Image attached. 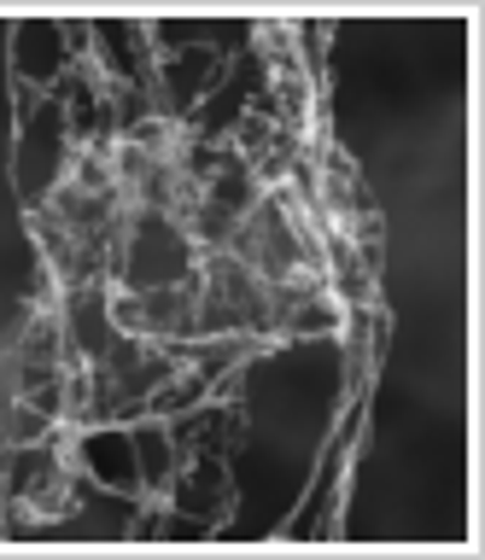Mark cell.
Wrapping results in <instances>:
<instances>
[{"instance_id":"1","label":"cell","mask_w":485,"mask_h":560,"mask_svg":"<svg viewBox=\"0 0 485 560\" xmlns=\"http://www.w3.org/2000/svg\"><path fill=\"white\" fill-rule=\"evenodd\" d=\"M194 275V245L164 210H147L129 234V262H124V287L152 292V287H182Z\"/></svg>"},{"instance_id":"2","label":"cell","mask_w":485,"mask_h":560,"mask_svg":"<svg viewBox=\"0 0 485 560\" xmlns=\"http://www.w3.org/2000/svg\"><path fill=\"white\" fill-rule=\"evenodd\" d=\"M82 467H89V479L100 490H112V497H135L141 490V467H135V432H112V427H100V432H82Z\"/></svg>"},{"instance_id":"3","label":"cell","mask_w":485,"mask_h":560,"mask_svg":"<svg viewBox=\"0 0 485 560\" xmlns=\"http://www.w3.org/2000/svg\"><path fill=\"white\" fill-rule=\"evenodd\" d=\"M71 345L89 362H106L112 350L124 345V327H117V315H112V298L100 287H77L71 292Z\"/></svg>"},{"instance_id":"4","label":"cell","mask_w":485,"mask_h":560,"mask_svg":"<svg viewBox=\"0 0 485 560\" xmlns=\"http://www.w3.org/2000/svg\"><path fill=\"white\" fill-rule=\"evenodd\" d=\"M135 467H141V490H170L176 479V444H170L164 427H141L135 432Z\"/></svg>"}]
</instances>
